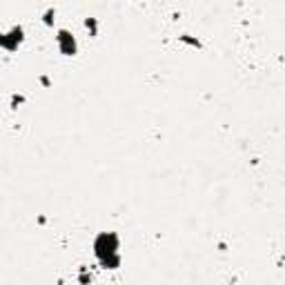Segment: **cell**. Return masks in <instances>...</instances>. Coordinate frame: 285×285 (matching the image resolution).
Returning a JSON list of instances; mask_svg holds the SVG:
<instances>
[{
    "label": "cell",
    "mask_w": 285,
    "mask_h": 285,
    "mask_svg": "<svg viewBox=\"0 0 285 285\" xmlns=\"http://www.w3.org/2000/svg\"><path fill=\"white\" fill-rule=\"evenodd\" d=\"M116 245H118V241H116L114 234H103V236H98V241H96V254L103 261L116 263V259H111L114 252H116Z\"/></svg>",
    "instance_id": "1"
},
{
    "label": "cell",
    "mask_w": 285,
    "mask_h": 285,
    "mask_svg": "<svg viewBox=\"0 0 285 285\" xmlns=\"http://www.w3.org/2000/svg\"><path fill=\"white\" fill-rule=\"evenodd\" d=\"M58 43H61V49L65 53H74L76 51V43H74V38H71L67 32H63L61 36H58Z\"/></svg>",
    "instance_id": "2"
}]
</instances>
